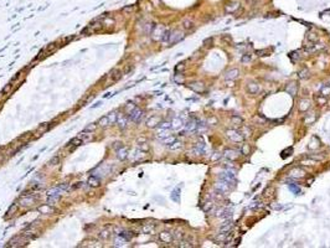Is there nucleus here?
I'll return each mask as SVG.
<instances>
[{
    "mask_svg": "<svg viewBox=\"0 0 330 248\" xmlns=\"http://www.w3.org/2000/svg\"><path fill=\"white\" fill-rule=\"evenodd\" d=\"M29 237L26 235H21V236H15L13 237L10 241H9V247H21V246H25L29 241Z\"/></svg>",
    "mask_w": 330,
    "mask_h": 248,
    "instance_id": "1",
    "label": "nucleus"
},
{
    "mask_svg": "<svg viewBox=\"0 0 330 248\" xmlns=\"http://www.w3.org/2000/svg\"><path fill=\"white\" fill-rule=\"evenodd\" d=\"M36 200H37V197L34 195H25L20 198L19 203H20V206H24V207H31V206L36 202Z\"/></svg>",
    "mask_w": 330,
    "mask_h": 248,
    "instance_id": "2",
    "label": "nucleus"
},
{
    "mask_svg": "<svg viewBox=\"0 0 330 248\" xmlns=\"http://www.w3.org/2000/svg\"><path fill=\"white\" fill-rule=\"evenodd\" d=\"M165 30H166V29H165L164 26H161V25L154 26V29H153V31H152V37H153V40H155V41H161Z\"/></svg>",
    "mask_w": 330,
    "mask_h": 248,
    "instance_id": "3",
    "label": "nucleus"
},
{
    "mask_svg": "<svg viewBox=\"0 0 330 248\" xmlns=\"http://www.w3.org/2000/svg\"><path fill=\"white\" fill-rule=\"evenodd\" d=\"M226 135H227V138H230L231 140H232V142H242L243 138H245V137L242 135L241 131L235 130V129L227 130V131H226Z\"/></svg>",
    "mask_w": 330,
    "mask_h": 248,
    "instance_id": "4",
    "label": "nucleus"
},
{
    "mask_svg": "<svg viewBox=\"0 0 330 248\" xmlns=\"http://www.w3.org/2000/svg\"><path fill=\"white\" fill-rule=\"evenodd\" d=\"M142 118H143V112H142V109L137 108V107L133 111L129 112V119L130 120H133L135 123H139L140 120H142Z\"/></svg>",
    "mask_w": 330,
    "mask_h": 248,
    "instance_id": "5",
    "label": "nucleus"
},
{
    "mask_svg": "<svg viewBox=\"0 0 330 248\" xmlns=\"http://www.w3.org/2000/svg\"><path fill=\"white\" fill-rule=\"evenodd\" d=\"M220 179L227 181V183H235L236 181V177H235V170H227V171H222L220 174Z\"/></svg>",
    "mask_w": 330,
    "mask_h": 248,
    "instance_id": "6",
    "label": "nucleus"
},
{
    "mask_svg": "<svg viewBox=\"0 0 330 248\" xmlns=\"http://www.w3.org/2000/svg\"><path fill=\"white\" fill-rule=\"evenodd\" d=\"M216 190H217L219 192H221V194L227 192L228 190H230V183H227V181L221 179V181H217V183H216Z\"/></svg>",
    "mask_w": 330,
    "mask_h": 248,
    "instance_id": "7",
    "label": "nucleus"
},
{
    "mask_svg": "<svg viewBox=\"0 0 330 248\" xmlns=\"http://www.w3.org/2000/svg\"><path fill=\"white\" fill-rule=\"evenodd\" d=\"M184 37V35H183V32L181 31H172V32H170V37H169V44H176L178 41H180L181 39Z\"/></svg>",
    "mask_w": 330,
    "mask_h": 248,
    "instance_id": "8",
    "label": "nucleus"
},
{
    "mask_svg": "<svg viewBox=\"0 0 330 248\" xmlns=\"http://www.w3.org/2000/svg\"><path fill=\"white\" fill-rule=\"evenodd\" d=\"M159 239H160L161 242H164V243H171L172 239H174V237H172V235L170 232L164 231V232L159 233Z\"/></svg>",
    "mask_w": 330,
    "mask_h": 248,
    "instance_id": "9",
    "label": "nucleus"
},
{
    "mask_svg": "<svg viewBox=\"0 0 330 248\" xmlns=\"http://www.w3.org/2000/svg\"><path fill=\"white\" fill-rule=\"evenodd\" d=\"M115 123H117L120 128H124L128 124V117H126V115H123V114H118V118Z\"/></svg>",
    "mask_w": 330,
    "mask_h": 248,
    "instance_id": "10",
    "label": "nucleus"
},
{
    "mask_svg": "<svg viewBox=\"0 0 330 248\" xmlns=\"http://www.w3.org/2000/svg\"><path fill=\"white\" fill-rule=\"evenodd\" d=\"M224 155H225V158L231 159V160H235V159L237 158V156H238L237 151H236V150H233V149H227V150H225Z\"/></svg>",
    "mask_w": 330,
    "mask_h": 248,
    "instance_id": "11",
    "label": "nucleus"
},
{
    "mask_svg": "<svg viewBox=\"0 0 330 248\" xmlns=\"http://www.w3.org/2000/svg\"><path fill=\"white\" fill-rule=\"evenodd\" d=\"M109 76H111V78H112V81L115 82V81H118V79L122 77V72H120V70H118V68H114V70L111 71Z\"/></svg>",
    "mask_w": 330,
    "mask_h": 248,
    "instance_id": "12",
    "label": "nucleus"
},
{
    "mask_svg": "<svg viewBox=\"0 0 330 248\" xmlns=\"http://www.w3.org/2000/svg\"><path fill=\"white\" fill-rule=\"evenodd\" d=\"M117 156H118V159L119 160H124L127 159V156H128V151H127V149L124 146H122L118 149V151H117Z\"/></svg>",
    "mask_w": 330,
    "mask_h": 248,
    "instance_id": "13",
    "label": "nucleus"
},
{
    "mask_svg": "<svg viewBox=\"0 0 330 248\" xmlns=\"http://www.w3.org/2000/svg\"><path fill=\"white\" fill-rule=\"evenodd\" d=\"M160 123V118L159 117H150L149 119L146 120V125L149 127V128H154L156 124H159Z\"/></svg>",
    "mask_w": 330,
    "mask_h": 248,
    "instance_id": "14",
    "label": "nucleus"
},
{
    "mask_svg": "<svg viewBox=\"0 0 330 248\" xmlns=\"http://www.w3.org/2000/svg\"><path fill=\"white\" fill-rule=\"evenodd\" d=\"M190 87L192 91H195V92H202L204 91V85L201 83V82H194V83H191Z\"/></svg>",
    "mask_w": 330,
    "mask_h": 248,
    "instance_id": "15",
    "label": "nucleus"
},
{
    "mask_svg": "<svg viewBox=\"0 0 330 248\" xmlns=\"http://www.w3.org/2000/svg\"><path fill=\"white\" fill-rule=\"evenodd\" d=\"M88 185L92 186V187H98L101 185V180L98 177H96V176H91L88 179Z\"/></svg>",
    "mask_w": 330,
    "mask_h": 248,
    "instance_id": "16",
    "label": "nucleus"
},
{
    "mask_svg": "<svg viewBox=\"0 0 330 248\" xmlns=\"http://www.w3.org/2000/svg\"><path fill=\"white\" fill-rule=\"evenodd\" d=\"M238 73H240V71H238L237 68H233V70H231L226 73V79H235L238 77Z\"/></svg>",
    "mask_w": 330,
    "mask_h": 248,
    "instance_id": "17",
    "label": "nucleus"
},
{
    "mask_svg": "<svg viewBox=\"0 0 330 248\" xmlns=\"http://www.w3.org/2000/svg\"><path fill=\"white\" fill-rule=\"evenodd\" d=\"M185 129H186L187 131H196V130H197V123L194 122V120L186 123V124H185Z\"/></svg>",
    "mask_w": 330,
    "mask_h": 248,
    "instance_id": "18",
    "label": "nucleus"
},
{
    "mask_svg": "<svg viewBox=\"0 0 330 248\" xmlns=\"http://www.w3.org/2000/svg\"><path fill=\"white\" fill-rule=\"evenodd\" d=\"M291 176H292V177H295V179L303 177V176H304V171L300 170V168H297V169H294V170L291 171Z\"/></svg>",
    "mask_w": 330,
    "mask_h": 248,
    "instance_id": "19",
    "label": "nucleus"
},
{
    "mask_svg": "<svg viewBox=\"0 0 330 248\" xmlns=\"http://www.w3.org/2000/svg\"><path fill=\"white\" fill-rule=\"evenodd\" d=\"M299 108L302 112H305V111H308L310 108V102L308 101V99H302L300 101V104H299Z\"/></svg>",
    "mask_w": 330,
    "mask_h": 248,
    "instance_id": "20",
    "label": "nucleus"
},
{
    "mask_svg": "<svg viewBox=\"0 0 330 248\" xmlns=\"http://www.w3.org/2000/svg\"><path fill=\"white\" fill-rule=\"evenodd\" d=\"M39 212H41V213H52V212H54V209L50 207V206H48V203H47V205H45V206H41V207H39Z\"/></svg>",
    "mask_w": 330,
    "mask_h": 248,
    "instance_id": "21",
    "label": "nucleus"
},
{
    "mask_svg": "<svg viewBox=\"0 0 330 248\" xmlns=\"http://www.w3.org/2000/svg\"><path fill=\"white\" fill-rule=\"evenodd\" d=\"M288 187H289V190H291L293 194H295V195H300V194H302L300 187H298L295 184H288Z\"/></svg>",
    "mask_w": 330,
    "mask_h": 248,
    "instance_id": "22",
    "label": "nucleus"
},
{
    "mask_svg": "<svg viewBox=\"0 0 330 248\" xmlns=\"http://www.w3.org/2000/svg\"><path fill=\"white\" fill-rule=\"evenodd\" d=\"M108 124H109L108 115H103V117H101L100 119H98V125H101V127H106V125H108Z\"/></svg>",
    "mask_w": 330,
    "mask_h": 248,
    "instance_id": "23",
    "label": "nucleus"
},
{
    "mask_svg": "<svg viewBox=\"0 0 330 248\" xmlns=\"http://www.w3.org/2000/svg\"><path fill=\"white\" fill-rule=\"evenodd\" d=\"M82 143H83V142H82V139H81L80 137H76V138H73L71 142L68 143V146H78V145H81Z\"/></svg>",
    "mask_w": 330,
    "mask_h": 248,
    "instance_id": "24",
    "label": "nucleus"
},
{
    "mask_svg": "<svg viewBox=\"0 0 330 248\" xmlns=\"http://www.w3.org/2000/svg\"><path fill=\"white\" fill-rule=\"evenodd\" d=\"M59 198H60L59 195H50V196H47V203L48 205H54L55 202L59 201Z\"/></svg>",
    "mask_w": 330,
    "mask_h": 248,
    "instance_id": "25",
    "label": "nucleus"
},
{
    "mask_svg": "<svg viewBox=\"0 0 330 248\" xmlns=\"http://www.w3.org/2000/svg\"><path fill=\"white\" fill-rule=\"evenodd\" d=\"M11 88H13V83L10 82V83H7V85L3 88L1 92H0V97H3V96H5V94H7V93H9L10 91H11Z\"/></svg>",
    "mask_w": 330,
    "mask_h": 248,
    "instance_id": "26",
    "label": "nucleus"
},
{
    "mask_svg": "<svg viewBox=\"0 0 330 248\" xmlns=\"http://www.w3.org/2000/svg\"><path fill=\"white\" fill-rule=\"evenodd\" d=\"M119 236H122L127 241V239H132V237L134 236V233L130 232V231H122V233H119Z\"/></svg>",
    "mask_w": 330,
    "mask_h": 248,
    "instance_id": "27",
    "label": "nucleus"
},
{
    "mask_svg": "<svg viewBox=\"0 0 330 248\" xmlns=\"http://www.w3.org/2000/svg\"><path fill=\"white\" fill-rule=\"evenodd\" d=\"M238 6H240V4H238V3H232V4H230V5L226 6V11L227 13H230V11L233 13L236 9H238Z\"/></svg>",
    "mask_w": 330,
    "mask_h": 248,
    "instance_id": "28",
    "label": "nucleus"
},
{
    "mask_svg": "<svg viewBox=\"0 0 330 248\" xmlns=\"http://www.w3.org/2000/svg\"><path fill=\"white\" fill-rule=\"evenodd\" d=\"M287 92L288 93H291L293 97L297 94V85L295 83H292L291 86H288V88H287Z\"/></svg>",
    "mask_w": 330,
    "mask_h": 248,
    "instance_id": "29",
    "label": "nucleus"
},
{
    "mask_svg": "<svg viewBox=\"0 0 330 248\" xmlns=\"http://www.w3.org/2000/svg\"><path fill=\"white\" fill-rule=\"evenodd\" d=\"M181 124H183V120H181L180 118H175L174 120L171 122V128H179V127H181Z\"/></svg>",
    "mask_w": 330,
    "mask_h": 248,
    "instance_id": "30",
    "label": "nucleus"
},
{
    "mask_svg": "<svg viewBox=\"0 0 330 248\" xmlns=\"http://www.w3.org/2000/svg\"><path fill=\"white\" fill-rule=\"evenodd\" d=\"M247 89H248V92H251V93H256V92H258V85L250 83L248 87H247Z\"/></svg>",
    "mask_w": 330,
    "mask_h": 248,
    "instance_id": "31",
    "label": "nucleus"
},
{
    "mask_svg": "<svg viewBox=\"0 0 330 248\" xmlns=\"http://www.w3.org/2000/svg\"><path fill=\"white\" fill-rule=\"evenodd\" d=\"M142 231H143L144 233H153V232H154V226H152V225H145V226H143Z\"/></svg>",
    "mask_w": 330,
    "mask_h": 248,
    "instance_id": "32",
    "label": "nucleus"
},
{
    "mask_svg": "<svg viewBox=\"0 0 330 248\" xmlns=\"http://www.w3.org/2000/svg\"><path fill=\"white\" fill-rule=\"evenodd\" d=\"M181 146H183V144H181L180 142H176V140H175L174 143H171V144L169 145V148L171 149V150H178V149H180Z\"/></svg>",
    "mask_w": 330,
    "mask_h": 248,
    "instance_id": "33",
    "label": "nucleus"
},
{
    "mask_svg": "<svg viewBox=\"0 0 330 248\" xmlns=\"http://www.w3.org/2000/svg\"><path fill=\"white\" fill-rule=\"evenodd\" d=\"M117 118H118V114L117 113H111V114H108V119H109V124H113V123H115L117 122Z\"/></svg>",
    "mask_w": 330,
    "mask_h": 248,
    "instance_id": "34",
    "label": "nucleus"
},
{
    "mask_svg": "<svg viewBox=\"0 0 330 248\" xmlns=\"http://www.w3.org/2000/svg\"><path fill=\"white\" fill-rule=\"evenodd\" d=\"M97 125H98V124H96V123H91V124H88V125L86 127L85 131H88V133H91V131H94L96 128H97Z\"/></svg>",
    "mask_w": 330,
    "mask_h": 248,
    "instance_id": "35",
    "label": "nucleus"
},
{
    "mask_svg": "<svg viewBox=\"0 0 330 248\" xmlns=\"http://www.w3.org/2000/svg\"><path fill=\"white\" fill-rule=\"evenodd\" d=\"M175 140H176V139H175V137H166V138H164V139H163V143H164V144H166V145H170L171 143H174Z\"/></svg>",
    "mask_w": 330,
    "mask_h": 248,
    "instance_id": "36",
    "label": "nucleus"
},
{
    "mask_svg": "<svg viewBox=\"0 0 330 248\" xmlns=\"http://www.w3.org/2000/svg\"><path fill=\"white\" fill-rule=\"evenodd\" d=\"M60 163V156L57 155V156H54V158L48 161V165H50V166H55V165H57Z\"/></svg>",
    "mask_w": 330,
    "mask_h": 248,
    "instance_id": "37",
    "label": "nucleus"
},
{
    "mask_svg": "<svg viewBox=\"0 0 330 248\" xmlns=\"http://www.w3.org/2000/svg\"><path fill=\"white\" fill-rule=\"evenodd\" d=\"M78 137L82 139V142H88V140L92 139V135H91L89 133H88V134H86V133H82V134H80Z\"/></svg>",
    "mask_w": 330,
    "mask_h": 248,
    "instance_id": "38",
    "label": "nucleus"
},
{
    "mask_svg": "<svg viewBox=\"0 0 330 248\" xmlns=\"http://www.w3.org/2000/svg\"><path fill=\"white\" fill-rule=\"evenodd\" d=\"M16 210H18V205H13V206H11V207H10L9 210H7V212H6V215H7V216H9V217H10V216H13V215H14V213L16 212Z\"/></svg>",
    "mask_w": 330,
    "mask_h": 248,
    "instance_id": "39",
    "label": "nucleus"
},
{
    "mask_svg": "<svg viewBox=\"0 0 330 248\" xmlns=\"http://www.w3.org/2000/svg\"><path fill=\"white\" fill-rule=\"evenodd\" d=\"M329 94H330V86H325V87L321 88V96L326 97Z\"/></svg>",
    "mask_w": 330,
    "mask_h": 248,
    "instance_id": "40",
    "label": "nucleus"
},
{
    "mask_svg": "<svg viewBox=\"0 0 330 248\" xmlns=\"http://www.w3.org/2000/svg\"><path fill=\"white\" fill-rule=\"evenodd\" d=\"M169 128H171V123L169 122H164L160 124V129H169Z\"/></svg>",
    "mask_w": 330,
    "mask_h": 248,
    "instance_id": "41",
    "label": "nucleus"
},
{
    "mask_svg": "<svg viewBox=\"0 0 330 248\" xmlns=\"http://www.w3.org/2000/svg\"><path fill=\"white\" fill-rule=\"evenodd\" d=\"M183 25H184L185 29H190V27L192 26V21H191V20H184Z\"/></svg>",
    "mask_w": 330,
    "mask_h": 248,
    "instance_id": "42",
    "label": "nucleus"
},
{
    "mask_svg": "<svg viewBox=\"0 0 330 248\" xmlns=\"http://www.w3.org/2000/svg\"><path fill=\"white\" fill-rule=\"evenodd\" d=\"M248 151H250V146L245 144V145L242 146V149H241V154H243V155H247V154H248Z\"/></svg>",
    "mask_w": 330,
    "mask_h": 248,
    "instance_id": "43",
    "label": "nucleus"
},
{
    "mask_svg": "<svg viewBox=\"0 0 330 248\" xmlns=\"http://www.w3.org/2000/svg\"><path fill=\"white\" fill-rule=\"evenodd\" d=\"M171 197H172V200H174V201H179V190H178V189L175 190L174 192H172Z\"/></svg>",
    "mask_w": 330,
    "mask_h": 248,
    "instance_id": "44",
    "label": "nucleus"
},
{
    "mask_svg": "<svg viewBox=\"0 0 330 248\" xmlns=\"http://www.w3.org/2000/svg\"><path fill=\"white\" fill-rule=\"evenodd\" d=\"M241 61L243 62V63H247V62H250L251 61V55H245L242 59H241Z\"/></svg>",
    "mask_w": 330,
    "mask_h": 248,
    "instance_id": "45",
    "label": "nucleus"
},
{
    "mask_svg": "<svg viewBox=\"0 0 330 248\" xmlns=\"http://www.w3.org/2000/svg\"><path fill=\"white\" fill-rule=\"evenodd\" d=\"M101 238H108L109 237V231H102L101 235H100Z\"/></svg>",
    "mask_w": 330,
    "mask_h": 248,
    "instance_id": "46",
    "label": "nucleus"
},
{
    "mask_svg": "<svg viewBox=\"0 0 330 248\" xmlns=\"http://www.w3.org/2000/svg\"><path fill=\"white\" fill-rule=\"evenodd\" d=\"M220 158H221V154H220V153H215V154H213V155L211 156V160L216 161V160H219Z\"/></svg>",
    "mask_w": 330,
    "mask_h": 248,
    "instance_id": "47",
    "label": "nucleus"
},
{
    "mask_svg": "<svg viewBox=\"0 0 330 248\" xmlns=\"http://www.w3.org/2000/svg\"><path fill=\"white\" fill-rule=\"evenodd\" d=\"M232 122H237V123H242V118H240V117H232Z\"/></svg>",
    "mask_w": 330,
    "mask_h": 248,
    "instance_id": "48",
    "label": "nucleus"
},
{
    "mask_svg": "<svg viewBox=\"0 0 330 248\" xmlns=\"http://www.w3.org/2000/svg\"><path fill=\"white\" fill-rule=\"evenodd\" d=\"M123 11H124V13H132V11H133V7H132V6L128 7V6H127V7H124V9H123Z\"/></svg>",
    "mask_w": 330,
    "mask_h": 248,
    "instance_id": "49",
    "label": "nucleus"
},
{
    "mask_svg": "<svg viewBox=\"0 0 330 248\" xmlns=\"http://www.w3.org/2000/svg\"><path fill=\"white\" fill-rule=\"evenodd\" d=\"M307 72H308L307 70H304V71H303V72H302V73L299 74V76H300V78H305V77H307Z\"/></svg>",
    "mask_w": 330,
    "mask_h": 248,
    "instance_id": "50",
    "label": "nucleus"
},
{
    "mask_svg": "<svg viewBox=\"0 0 330 248\" xmlns=\"http://www.w3.org/2000/svg\"><path fill=\"white\" fill-rule=\"evenodd\" d=\"M318 102L320 104H324V103H326V98H318Z\"/></svg>",
    "mask_w": 330,
    "mask_h": 248,
    "instance_id": "51",
    "label": "nucleus"
},
{
    "mask_svg": "<svg viewBox=\"0 0 330 248\" xmlns=\"http://www.w3.org/2000/svg\"><path fill=\"white\" fill-rule=\"evenodd\" d=\"M4 160V156H3V154H0V163H1Z\"/></svg>",
    "mask_w": 330,
    "mask_h": 248,
    "instance_id": "52",
    "label": "nucleus"
}]
</instances>
